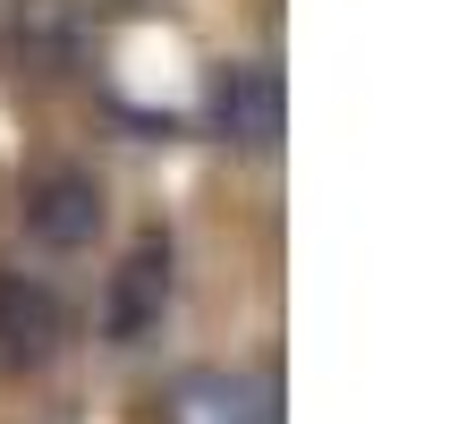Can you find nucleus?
Segmentation results:
<instances>
[{
	"instance_id": "nucleus-1",
	"label": "nucleus",
	"mask_w": 458,
	"mask_h": 424,
	"mask_svg": "<svg viewBox=\"0 0 458 424\" xmlns=\"http://www.w3.org/2000/svg\"><path fill=\"white\" fill-rule=\"evenodd\" d=\"M17 221H26V238L51 246V255H85V246L102 238V221H111V204H102L94 170L43 162V170H26V187H17Z\"/></svg>"
},
{
	"instance_id": "nucleus-2",
	"label": "nucleus",
	"mask_w": 458,
	"mask_h": 424,
	"mask_svg": "<svg viewBox=\"0 0 458 424\" xmlns=\"http://www.w3.org/2000/svg\"><path fill=\"white\" fill-rule=\"evenodd\" d=\"M170 289H179V255H170V238H136L128 255H119L111 289H102V340H111V348L162 340Z\"/></svg>"
},
{
	"instance_id": "nucleus-3",
	"label": "nucleus",
	"mask_w": 458,
	"mask_h": 424,
	"mask_svg": "<svg viewBox=\"0 0 458 424\" xmlns=\"http://www.w3.org/2000/svg\"><path fill=\"white\" fill-rule=\"evenodd\" d=\"M162 424H280V382L263 365H187L162 391Z\"/></svg>"
},
{
	"instance_id": "nucleus-4",
	"label": "nucleus",
	"mask_w": 458,
	"mask_h": 424,
	"mask_svg": "<svg viewBox=\"0 0 458 424\" xmlns=\"http://www.w3.org/2000/svg\"><path fill=\"white\" fill-rule=\"evenodd\" d=\"M204 128L229 153H272L280 145V68L272 60H221L204 85Z\"/></svg>"
},
{
	"instance_id": "nucleus-5",
	"label": "nucleus",
	"mask_w": 458,
	"mask_h": 424,
	"mask_svg": "<svg viewBox=\"0 0 458 424\" xmlns=\"http://www.w3.org/2000/svg\"><path fill=\"white\" fill-rule=\"evenodd\" d=\"M68 323H60V297L43 280H0V374H43L60 357Z\"/></svg>"
}]
</instances>
